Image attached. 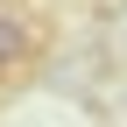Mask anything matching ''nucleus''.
I'll return each mask as SVG.
<instances>
[{
    "label": "nucleus",
    "instance_id": "nucleus-1",
    "mask_svg": "<svg viewBox=\"0 0 127 127\" xmlns=\"http://www.w3.org/2000/svg\"><path fill=\"white\" fill-rule=\"evenodd\" d=\"M35 50H42V28L28 21V14H7L0 7V71H21Z\"/></svg>",
    "mask_w": 127,
    "mask_h": 127
}]
</instances>
